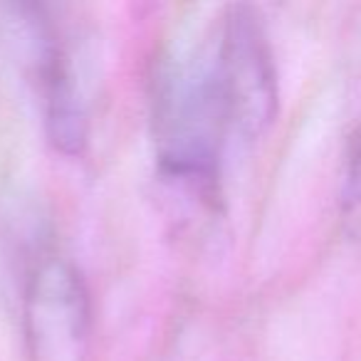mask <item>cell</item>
Listing matches in <instances>:
<instances>
[{
  "label": "cell",
  "mask_w": 361,
  "mask_h": 361,
  "mask_svg": "<svg viewBox=\"0 0 361 361\" xmlns=\"http://www.w3.org/2000/svg\"><path fill=\"white\" fill-rule=\"evenodd\" d=\"M151 116L161 173L201 188L213 186L228 131L213 57L166 62L154 80Z\"/></svg>",
  "instance_id": "obj_1"
},
{
  "label": "cell",
  "mask_w": 361,
  "mask_h": 361,
  "mask_svg": "<svg viewBox=\"0 0 361 361\" xmlns=\"http://www.w3.org/2000/svg\"><path fill=\"white\" fill-rule=\"evenodd\" d=\"M0 45L40 94L52 146L67 156L80 154L87 144L85 102L45 8L32 3L0 6Z\"/></svg>",
  "instance_id": "obj_2"
},
{
  "label": "cell",
  "mask_w": 361,
  "mask_h": 361,
  "mask_svg": "<svg viewBox=\"0 0 361 361\" xmlns=\"http://www.w3.org/2000/svg\"><path fill=\"white\" fill-rule=\"evenodd\" d=\"M213 72L228 129L262 136L277 116V70L262 20L250 6H231L218 30Z\"/></svg>",
  "instance_id": "obj_3"
},
{
  "label": "cell",
  "mask_w": 361,
  "mask_h": 361,
  "mask_svg": "<svg viewBox=\"0 0 361 361\" xmlns=\"http://www.w3.org/2000/svg\"><path fill=\"white\" fill-rule=\"evenodd\" d=\"M90 317V292L72 262L45 257L32 265L23 297V324L32 361H82Z\"/></svg>",
  "instance_id": "obj_4"
},
{
  "label": "cell",
  "mask_w": 361,
  "mask_h": 361,
  "mask_svg": "<svg viewBox=\"0 0 361 361\" xmlns=\"http://www.w3.org/2000/svg\"><path fill=\"white\" fill-rule=\"evenodd\" d=\"M341 223L349 240L361 250V121L346 149L341 176Z\"/></svg>",
  "instance_id": "obj_5"
}]
</instances>
